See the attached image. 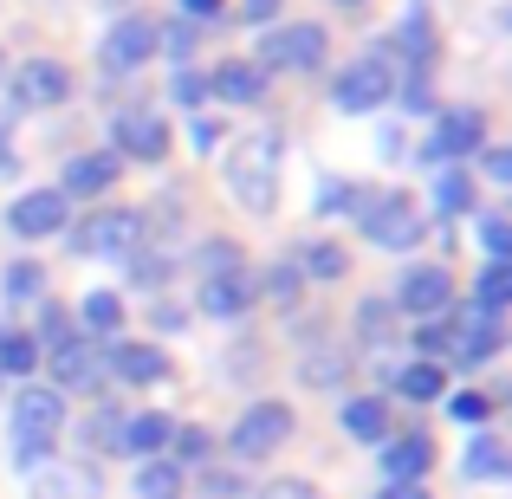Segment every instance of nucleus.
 Listing matches in <instances>:
<instances>
[{
  "label": "nucleus",
  "instance_id": "obj_1",
  "mask_svg": "<svg viewBox=\"0 0 512 499\" xmlns=\"http://www.w3.org/2000/svg\"><path fill=\"white\" fill-rule=\"evenodd\" d=\"M72 428V409H65V396L52 383H20L13 389V402H7V441H13V467H20L26 480L39 474V467H52L59 461V435Z\"/></svg>",
  "mask_w": 512,
  "mask_h": 499
},
{
  "label": "nucleus",
  "instance_id": "obj_2",
  "mask_svg": "<svg viewBox=\"0 0 512 499\" xmlns=\"http://www.w3.org/2000/svg\"><path fill=\"white\" fill-rule=\"evenodd\" d=\"M350 221H357V234L370 240V247H383V253H415L422 234H428V214L415 208V195H402V188H357Z\"/></svg>",
  "mask_w": 512,
  "mask_h": 499
},
{
  "label": "nucleus",
  "instance_id": "obj_3",
  "mask_svg": "<svg viewBox=\"0 0 512 499\" xmlns=\"http://www.w3.org/2000/svg\"><path fill=\"white\" fill-rule=\"evenodd\" d=\"M279 163H286V143L279 130H253L227 150V195L247 214H273L279 208Z\"/></svg>",
  "mask_w": 512,
  "mask_h": 499
},
{
  "label": "nucleus",
  "instance_id": "obj_4",
  "mask_svg": "<svg viewBox=\"0 0 512 499\" xmlns=\"http://www.w3.org/2000/svg\"><path fill=\"white\" fill-rule=\"evenodd\" d=\"M299 435V409L292 402H279V396H260V402H247V409L234 415V428L221 435V448H227V461L234 467H260V461H273L286 441Z\"/></svg>",
  "mask_w": 512,
  "mask_h": 499
},
{
  "label": "nucleus",
  "instance_id": "obj_5",
  "mask_svg": "<svg viewBox=\"0 0 512 499\" xmlns=\"http://www.w3.org/2000/svg\"><path fill=\"white\" fill-rule=\"evenodd\" d=\"M143 240H150V214L137 208H91L85 221L65 227V247L78 260H130V253H143Z\"/></svg>",
  "mask_w": 512,
  "mask_h": 499
},
{
  "label": "nucleus",
  "instance_id": "obj_6",
  "mask_svg": "<svg viewBox=\"0 0 512 499\" xmlns=\"http://www.w3.org/2000/svg\"><path fill=\"white\" fill-rule=\"evenodd\" d=\"M506 350V318H487L474 312V305H448V357H441V370H487L493 357Z\"/></svg>",
  "mask_w": 512,
  "mask_h": 499
},
{
  "label": "nucleus",
  "instance_id": "obj_7",
  "mask_svg": "<svg viewBox=\"0 0 512 499\" xmlns=\"http://www.w3.org/2000/svg\"><path fill=\"white\" fill-rule=\"evenodd\" d=\"M389 305H396L402 325H422V318H448V305H461V292H454V273L441 260H415L396 273Z\"/></svg>",
  "mask_w": 512,
  "mask_h": 499
},
{
  "label": "nucleus",
  "instance_id": "obj_8",
  "mask_svg": "<svg viewBox=\"0 0 512 499\" xmlns=\"http://www.w3.org/2000/svg\"><path fill=\"white\" fill-rule=\"evenodd\" d=\"M39 370H46V383L59 389L65 402H72V396H91V402H98L104 383H111V376H104V344H91V337H65L59 350H46V357H39Z\"/></svg>",
  "mask_w": 512,
  "mask_h": 499
},
{
  "label": "nucleus",
  "instance_id": "obj_9",
  "mask_svg": "<svg viewBox=\"0 0 512 499\" xmlns=\"http://www.w3.org/2000/svg\"><path fill=\"white\" fill-rule=\"evenodd\" d=\"M480 143H487V111H480V104H448V111H435L422 163H435V169L467 163V156H480Z\"/></svg>",
  "mask_w": 512,
  "mask_h": 499
},
{
  "label": "nucleus",
  "instance_id": "obj_10",
  "mask_svg": "<svg viewBox=\"0 0 512 499\" xmlns=\"http://www.w3.org/2000/svg\"><path fill=\"white\" fill-rule=\"evenodd\" d=\"M389 98H396V78H389L383 52H363V59H350L344 72L331 78V104H338L344 117H370V111H383Z\"/></svg>",
  "mask_w": 512,
  "mask_h": 499
},
{
  "label": "nucleus",
  "instance_id": "obj_11",
  "mask_svg": "<svg viewBox=\"0 0 512 499\" xmlns=\"http://www.w3.org/2000/svg\"><path fill=\"white\" fill-rule=\"evenodd\" d=\"M169 370L175 363L156 337H111L104 344V376L124 389H156V383H169Z\"/></svg>",
  "mask_w": 512,
  "mask_h": 499
},
{
  "label": "nucleus",
  "instance_id": "obj_12",
  "mask_svg": "<svg viewBox=\"0 0 512 499\" xmlns=\"http://www.w3.org/2000/svg\"><path fill=\"white\" fill-rule=\"evenodd\" d=\"M325 59V26L318 20H292V26H273L260 33V72H312Z\"/></svg>",
  "mask_w": 512,
  "mask_h": 499
},
{
  "label": "nucleus",
  "instance_id": "obj_13",
  "mask_svg": "<svg viewBox=\"0 0 512 499\" xmlns=\"http://www.w3.org/2000/svg\"><path fill=\"white\" fill-rule=\"evenodd\" d=\"M111 156H130V163H163L169 156V117L156 104H124L111 124Z\"/></svg>",
  "mask_w": 512,
  "mask_h": 499
},
{
  "label": "nucleus",
  "instance_id": "obj_14",
  "mask_svg": "<svg viewBox=\"0 0 512 499\" xmlns=\"http://www.w3.org/2000/svg\"><path fill=\"white\" fill-rule=\"evenodd\" d=\"M441 448L428 428H396V435L376 448V467H383V480H402V487H428V474H435Z\"/></svg>",
  "mask_w": 512,
  "mask_h": 499
},
{
  "label": "nucleus",
  "instance_id": "obj_15",
  "mask_svg": "<svg viewBox=\"0 0 512 499\" xmlns=\"http://www.w3.org/2000/svg\"><path fill=\"white\" fill-rule=\"evenodd\" d=\"M72 227V201L59 188H26V195L7 201V234L13 240H52Z\"/></svg>",
  "mask_w": 512,
  "mask_h": 499
},
{
  "label": "nucleus",
  "instance_id": "obj_16",
  "mask_svg": "<svg viewBox=\"0 0 512 499\" xmlns=\"http://www.w3.org/2000/svg\"><path fill=\"white\" fill-rule=\"evenodd\" d=\"M338 428L357 441V448L376 454L389 435H396V402H389L383 389H350V396L338 402Z\"/></svg>",
  "mask_w": 512,
  "mask_h": 499
},
{
  "label": "nucleus",
  "instance_id": "obj_17",
  "mask_svg": "<svg viewBox=\"0 0 512 499\" xmlns=\"http://www.w3.org/2000/svg\"><path fill=\"white\" fill-rule=\"evenodd\" d=\"M253 305H260V279H253V266L221 273V279H201V292H195V312H201V318H221V325L247 318Z\"/></svg>",
  "mask_w": 512,
  "mask_h": 499
},
{
  "label": "nucleus",
  "instance_id": "obj_18",
  "mask_svg": "<svg viewBox=\"0 0 512 499\" xmlns=\"http://www.w3.org/2000/svg\"><path fill=\"white\" fill-rule=\"evenodd\" d=\"M72 98V72H65L59 59H26L20 72H13V104L20 111H52V104Z\"/></svg>",
  "mask_w": 512,
  "mask_h": 499
},
{
  "label": "nucleus",
  "instance_id": "obj_19",
  "mask_svg": "<svg viewBox=\"0 0 512 499\" xmlns=\"http://www.w3.org/2000/svg\"><path fill=\"white\" fill-rule=\"evenodd\" d=\"M117 175H124V156H111V150H85V156H72L59 175V195L65 201H104L117 188Z\"/></svg>",
  "mask_w": 512,
  "mask_h": 499
},
{
  "label": "nucleus",
  "instance_id": "obj_20",
  "mask_svg": "<svg viewBox=\"0 0 512 499\" xmlns=\"http://www.w3.org/2000/svg\"><path fill=\"white\" fill-rule=\"evenodd\" d=\"M98 52H104L111 72H137V65H150L156 59V20H150V13H124V20L104 33Z\"/></svg>",
  "mask_w": 512,
  "mask_h": 499
},
{
  "label": "nucleus",
  "instance_id": "obj_21",
  "mask_svg": "<svg viewBox=\"0 0 512 499\" xmlns=\"http://www.w3.org/2000/svg\"><path fill=\"white\" fill-rule=\"evenodd\" d=\"M506 467H512L506 435L500 428H474L461 448V487H506Z\"/></svg>",
  "mask_w": 512,
  "mask_h": 499
},
{
  "label": "nucleus",
  "instance_id": "obj_22",
  "mask_svg": "<svg viewBox=\"0 0 512 499\" xmlns=\"http://www.w3.org/2000/svg\"><path fill=\"white\" fill-rule=\"evenodd\" d=\"M350 331H357V350H363V357L402 350V318H396V305H389V292H376V299H357V312H350Z\"/></svg>",
  "mask_w": 512,
  "mask_h": 499
},
{
  "label": "nucleus",
  "instance_id": "obj_23",
  "mask_svg": "<svg viewBox=\"0 0 512 499\" xmlns=\"http://www.w3.org/2000/svg\"><path fill=\"white\" fill-rule=\"evenodd\" d=\"M124 318H130L124 292L117 286H91L85 299H78L72 325H78V337H91V344H111V337H124Z\"/></svg>",
  "mask_w": 512,
  "mask_h": 499
},
{
  "label": "nucleus",
  "instance_id": "obj_24",
  "mask_svg": "<svg viewBox=\"0 0 512 499\" xmlns=\"http://www.w3.org/2000/svg\"><path fill=\"white\" fill-rule=\"evenodd\" d=\"M33 499H104L98 461H52L33 474Z\"/></svg>",
  "mask_w": 512,
  "mask_h": 499
},
{
  "label": "nucleus",
  "instance_id": "obj_25",
  "mask_svg": "<svg viewBox=\"0 0 512 499\" xmlns=\"http://www.w3.org/2000/svg\"><path fill=\"white\" fill-rule=\"evenodd\" d=\"M448 370H441V363H422V357H402L396 363V376H389V389L383 396L389 402H409V409H428V402H441L448 396Z\"/></svg>",
  "mask_w": 512,
  "mask_h": 499
},
{
  "label": "nucleus",
  "instance_id": "obj_26",
  "mask_svg": "<svg viewBox=\"0 0 512 499\" xmlns=\"http://www.w3.org/2000/svg\"><path fill=\"white\" fill-rule=\"evenodd\" d=\"M169 435H175L169 409H137V415H124V441H117V454H124V461H163Z\"/></svg>",
  "mask_w": 512,
  "mask_h": 499
},
{
  "label": "nucleus",
  "instance_id": "obj_27",
  "mask_svg": "<svg viewBox=\"0 0 512 499\" xmlns=\"http://www.w3.org/2000/svg\"><path fill=\"white\" fill-rule=\"evenodd\" d=\"M124 402H91L85 415H78V448H85V461H104V454H117V441H124Z\"/></svg>",
  "mask_w": 512,
  "mask_h": 499
},
{
  "label": "nucleus",
  "instance_id": "obj_28",
  "mask_svg": "<svg viewBox=\"0 0 512 499\" xmlns=\"http://www.w3.org/2000/svg\"><path fill=\"white\" fill-rule=\"evenodd\" d=\"M350 370H357V357H350L344 344H331V337L305 344V357H299V383L305 389H344Z\"/></svg>",
  "mask_w": 512,
  "mask_h": 499
},
{
  "label": "nucleus",
  "instance_id": "obj_29",
  "mask_svg": "<svg viewBox=\"0 0 512 499\" xmlns=\"http://www.w3.org/2000/svg\"><path fill=\"white\" fill-rule=\"evenodd\" d=\"M208 91H214L221 104H260V98H266V72H260L253 59H221V65L208 72Z\"/></svg>",
  "mask_w": 512,
  "mask_h": 499
},
{
  "label": "nucleus",
  "instance_id": "obj_30",
  "mask_svg": "<svg viewBox=\"0 0 512 499\" xmlns=\"http://www.w3.org/2000/svg\"><path fill=\"white\" fill-rule=\"evenodd\" d=\"M292 266H299L305 286H338V279L350 273V253L338 247V240H299V247H292Z\"/></svg>",
  "mask_w": 512,
  "mask_h": 499
},
{
  "label": "nucleus",
  "instance_id": "obj_31",
  "mask_svg": "<svg viewBox=\"0 0 512 499\" xmlns=\"http://www.w3.org/2000/svg\"><path fill=\"white\" fill-rule=\"evenodd\" d=\"M169 467H182V474H195V467H208V461H221V435H214L208 422H175V435H169V454H163Z\"/></svg>",
  "mask_w": 512,
  "mask_h": 499
},
{
  "label": "nucleus",
  "instance_id": "obj_32",
  "mask_svg": "<svg viewBox=\"0 0 512 499\" xmlns=\"http://www.w3.org/2000/svg\"><path fill=\"white\" fill-rule=\"evenodd\" d=\"M474 208H480V195H474L467 163L435 169V214H441V221H474Z\"/></svg>",
  "mask_w": 512,
  "mask_h": 499
},
{
  "label": "nucleus",
  "instance_id": "obj_33",
  "mask_svg": "<svg viewBox=\"0 0 512 499\" xmlns=\"http://www.w3.org/2000/svg\"><path fill=\"white\" fill-rule=\"evenodd\" d=\"M182 493H195V499H247L253 493V474H247V467H234V461H208V467L188 474Z\"/></svg>",
  "mask_w": 512,
  "mask_h": 499
},
{
  "label": "nucleus",
  "instance_id": "obj_34",
  "mask_svg": "<svg viewBox=\"0 0 512 499\" xmlns=\"http://www.w3.org/2000/svg\"><path fill=\"white\" fill-rule=\"evenodd\" d=\"M467 305L474 312H487V318H506V305H512V273H506V260H487L474 273V286H467Z\"/></svg>",
  "mask_w": 512,
  "mask_h": 499
},
{
  "label": "nucleus",
  "instance_id": "obj_35",
  "mask_svg": "<svg viewBox=\"0 0 512 499\" xmlns=\"http://www.w3.org/2000/svg\"><path fill=\"white\" fill-rule=\"evenodd\" d=\"M0 376L7 383H33L39 376V344L20 325H0Z\"/></svg>",
  "mask_w": 512,
  "mask_h": 499
},
{
  "label": "nucleus",
  "instance_id": "obj_36",
  "mask_svg": "<svg viewBox=\"0 0 512 499\" xmlns=\"http://www.w3.org/2000/svg\"><path fill=\"white\" fill-rule=\"evenodd\" d=\"M26 337L39 344V357H46V350H59L65 337H78V325H72V305H59V299L46 292V299L33 305V331H26Z\"/></svg>",
  "mask_w": 512,
  "mask_h": 499
},
{
  "label": "nucleus",
  "instance_id": "obj_37",
  "mask_svg": "<svg viewBox=\"0 0 512 499\" xmlns=\"http://www.w3.org/2000/svg\"><path fill=\"white\" fill-rule=\"evenodd\" d=\"M46 286H52V279H46V266H39V260L0 266V299H7V305H39V299H46Z\"/></svg>",
  "mask_w": 512,
  "mask_h": 499
},
{
  "label": "nucleus",
  "instance_id": "obj_38",
  "mask_svg": "<svg viewBox=\"0 0 512 499\" xmlns=\"http://www.w3.org/2000/svg\"><path fill=\"white\" fill-rule=\"evenodd\" d=\"M188 266H195L201 279H221V273H240L247 266V247L240 240H227V234H208L195 253H188Z\"/></svg>",
  "mask_w": 512,
  "mask_h": 499
},
{
  "label": "nucleus",
  "instance_id": "obj_39",
  "mask_svg": "<svg viewBox=\"0 0 512 499\" xmlns=\"http://www.w3.org/2000/svg\"><path fill=\"white\" fill-rule=\"evenodd\" d=\"M182 487H188V474L169 461H137V474H130V493L137 499H182Z\"/></svg>",
  "mask_w": 512,
  "mask_h": 499
},
{
  "label": "nucleus",
  "instance_id": "obj_40",
  "mask_svg": "<svg viewBox=\"0 0 512 499\" xmlns=\"http://www.w3.org/2000/svg\"><path fill=\"white\" fill-rule=\"evenodd\" d=\"M441 409H448V422H461L467 435H474V428H487L493 415H500V402H493L487 389H448V396H441Z\"/></svg>",
  "mask_w": 512,
  "mask_h": 499
},
{
  "label": "nucleus",
  "instance_id": "obj_41",
  "mask_svg": "<svg viewBox=\"0 0 512 499\" xmlns=\"http://www.w3.org/2000/svg\"><path fill=\"white\" fill-rule=\"evenodd\" d=\"M124 266H130V286H143L150 299H163L169 279H175V253H156V260H150V253H130Z\"/></svg>",
  "mask_w": 512,
  "mask_h": 499
},
{
  "label": "nucleus",
  "instance_id": "obj_42",
  "mask_svg": "<svg viewBox=\"0 0 512 499\" xmlns=\"http://www.w3.org/2000/svg\"><path fill=\"white\" fill-rule=\"evenodd\" d=\"M402 52H409V59L415 65H428V59H435V26H428V7H422V0H415V7L409 13H402Z\"/></svg>",
  "mask_w": 512,
  "mask_h": 499
},
{
  "label": "nucleus",
  "instance_id": "obj_43",
  "mask_svg": "<svg viewBox=\"0 0 512 499\" xmlns=\"http://www.w3.org/2000/svg\"><path fill=\"white\" fill-rule=\"evenodd\" d=\"M253 279H260V299H273V305H299V292H305V279H299L292 260L266 266V273H253Z\"/></svg>",
  "mask_w": 512,
  "mask_h": 499
},
{
  "label": "nucleus",
  "instance_id": "obj_44",
  "mask_svg": "<svg viewBox=\"0 0 512 499\" xmlns=\"http://www.w3.org/2000/svg\"><path fill=\"white\" fill-rule=\"evenodd\" d=\"M474 234H480V253H487V260H506V247H512L506 208H474Z\"/></svg>",
  "mask_w": 512,
  "mask_h": 499
},
{
  "label": "nucleus",
  "instance_id": "obj_45",
  "mask_svg": "<svg viewBox=\"0 0 512 499\" xmlns=\"http://www.w3.org/2000/svg\"><path fill=\"white\" fill-rule=\"evenodd\" d=\"M247 499H325V493H318L312 480H299V474H279V480H260Z\"/></svg>",
  "mask_w": 512,
  "mask_h": 499
},
{
  "label": "nucleus",
  "instance_id": "obj_46",
  "mask_svg": "<svg viewBox=\"0 0 512 499\" xmlns=\"http://www.w3.org/2000/svg\"><path fill=\"white\" fill-rule=\"evenodd\" d=\"M350 201H357V182H344V175H325L312 208H318V214H350Z\"/></svg>",
  "mask_w": 512,
  "mask_h": 499
},
{
  "label": "nucleus",
  "instance_id": "obj_47",
  "mask_svg": "<svg viewBox=\"0 0 512 499\" xmlns=\"http://www.w3.org/2000/svg\"><path fill=\"white\" fill-rule=\"evenodd\" d=\"M156 52H169V59H188V52H195V20L156 26Z\"/></svg>",
  "mask_w": 512,
  "mask_h": 499
},
{
  "label": "nucleus",
  "instance_id": "obj_48",
  "mask_svg": "<svg viewBox=\"0 0 512 499\" xmlns=\"http://www.w3.org/2000/svg\"><path fill=\"white\" fill-rule=\"evenodd\" d=\"M150 331H163V337L188 331V305H175V299H150Z\"/></svg>",
  "mask_w": 512,
  "mask_h": 499
},
{
  "label": "nucleus",
  "instance_id": "obj_49",
  "mask_svg": "<svg viewBox=\"0 0 512 499\" xmlns=\"http://www.w3.org/2000/svg\"><path fill=\"white\" fill-rule=\"evenodd\" d=\"M480 175H487V182H512V150L506 143H480Z\"/></svg>",
  "mask_w": 512,
  "mask_h": 499
},
{
  "label": "nucleus",
  "instance_id": "obj_50",
  "mask_svg": "<svg viewBox=\"0 0 512 499\" xmlns=\"http://www.w3.org/2000/svg\"><path fill=\"white\" fill-rule=\"evenodd\" d=\"M396 98H402V111H435V91H428L422 72H409V85H402Z\"/></svg>",
  "mask_w": 512,
  "mask_h": 499
},
{
  "label": "nucleus",
  "instance_id": "obj_51",
  "mask_svg": "<svg viewBox=\"0 0 512 499\" xmlns=\"http://www.w3.org/2000/svg\"><path fill=\"white\" fill-rule=\"evenodd\" d=\"M201 98H208V78H201V72H175V104H188V111H195Z\"/></svg>",
  "mask_w": 512,
  "mask_h": 499
},
{
  "label": "nucleus",
  "instance_id": "obj_52",
  "mask_svg": "<svg viewBox=\"0 0 512 499\" xmlns=\"http://www.w3.org/2000/svg\"><path fill=\"white\" fill-rule=\"evenodd\" d=\"M188 143H195V150L208 156L214 143H221V124H214V117H201V111H195V117H188Z\"/></svg>",
  "mask_w": 512,
  "mask_h": 499
},
{
  "label": "nucleus",
  "instance_id": "obj_53",
  "mask_svg": "<svg viewBox=\"0 0 512 499\" xmlns=\"http://www.w3.org/2000/svg\"><path fill=\"white\" fill-rule=\"evenodd\" d=\"M279 7H286V0H240V20L266 26V20H279Z\"/></svg>",
  "mask_w": 512,
  "mask_h": 499
},
{
  "label": "nucleus",
  "instance_id": "obj_54",
  "mask_svg": "<svg viewBox=\"0 0 512 499\" xmlns=\"http://www.w3.org/2000/svg\"><path fill=\"white\" fill-rule=\"evenodd\" d=\"M363 499H435L428 487H402V480H383L376 493H363Z\"/></svg>",
  "mask_w": 512,
  "mask_h": 499
},
{
  "label": "nucleus",
  "instance_id": "obj_55",
  "mask_svg": "<svg viewBox=\"0 0 512 499\" xmlns=\"http://www.w3.org/2000/svg\"><path fill=\"white\" fill-rule=\"evenodd\" d=\"M214 13H227V0H182V20H214Z\"/></svg>",
  "mask_w": 512,
  "mask_h": 499
},
{
  "label": "nucleus",
  "instance_id": "obj_56",
  "mask_svg": "<svg viewBox=\"0 0 512 499\" xmlns=\"http://www.w3.org/2000/svg\"><path fill=\"white\" fill-rule=\"evenodd\" d=\"M13 169H20V163L7 156V130H0V175H13Z\"/></svg>",
  "mask_w": 512,
  "mask_h": 499
},
{
  "label": "nucleus",
  "instance_id": "obj_57",
  "mask_svg": "<svg viewBox=\"0 0 512 499\" xmlns=\"http://www.w3.org/2000/svg\"><path fill=\"white\" fill-rule=\"evenodd\" d=\"M104 7H117V13H124V7H130V0H104Z\"/></svg>",
  "mask_w": 512,
  "mask_h": 499
},
{
  "label": "nucleus",
  "instance_id": "obj_58",
  "mask_svg": "<svg viewBox=\"0 0 512 499\" xmlns=\"http://www.w3.org/2000/svg\"><path fill=\"white\" fill-rule=\"evenodd\" d=\"M344 7H350V0H344Z\"/></svg>",
  "mask_w": 512,
  "mask_h": 499
}]
</instances>
